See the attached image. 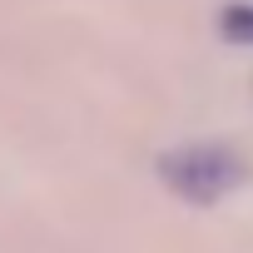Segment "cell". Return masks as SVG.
<instances>
[{
  "label": "cell",
  "mask_w": 253,
  "mask_h": 253,
  "mask_svg": "<svg viewBox=\"0 0 253 253\" xmlns=\"http://www.w3.org/2000/svg\"><path fill=\"white\" fill-rule=\"evenodd\" d=\"M223 35L228 40H253V5H228L223 10Z\"/></svg>",
  "instance_id": "obj_2"
},
{
  "label": "cell",
  "mask_w": 253,
  "mask_h": 253,
  "mask_svg": "<svg viewBox=\"0 0 253 253\" xmlns=\"http://www.w3.org/2000/svg\"><path fill=\"white\" fill-rule=\"evenodd\" d=\"M164 179L189 204H213L243 179V164L218 144H194V149H179V154L164 159Z\"/></svg>",
  "instance_id": "obj_1"
}]
</instances>
